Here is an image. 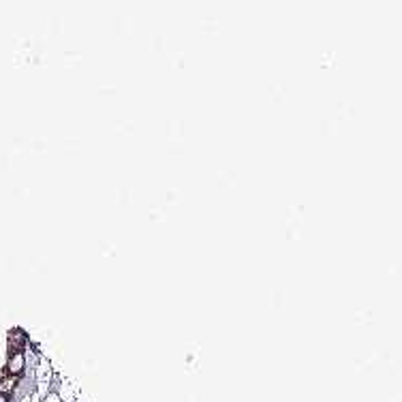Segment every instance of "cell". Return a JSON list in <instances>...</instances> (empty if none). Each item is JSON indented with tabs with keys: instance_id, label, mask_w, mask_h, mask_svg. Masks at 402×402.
I'll use <instances>...</instances> for the list:
<instances>
[{
	"instance_id": "6da1fadb",
	"label": "cell",
	"mask_w": 402,
	"mask_h": 402,
	"mask_svg": "<svg viewBox=\"0 0 402 402\" xmlns=\"http://www.w3.org/2000/svg\"><path fill=\"white\" fill-rule=\"evenodd\" d=\"M22 366H24V357H22L20 353H15V355L11 357V362H9V370H11V375L17 377V373L22 370Z\"/></svg>"
},
{
	"instance_id": "7a4b0ae2",
	"label": "cell",
	"mask_w": 402,
	"mask_h": 402,
	"mask_svg": "<svg viewBox=\"0 0 402 402\" xmlns=\"http://www.w3.org/2000/svg\"><path fill=\"white\" fill-rule=\"evenodd\" d=\"M0 402H5V396H0Z\"/></svg>"
}]
</instances>
